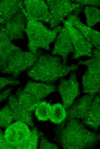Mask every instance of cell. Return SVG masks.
<instances>
[{
    "mask_svg": "<svg viewBox=\"0 0 100 149\" xmlns=\"http://www.w3.org/2000/svg\"><path fill=\"white\" fill-rule=\"evenodd\" d=\"M1 1V0H0V2Z\"/></svg>",
    "mask_w": 100,
    "mask_h": 149,
    "instance_id": "32",
    "label": "cell"
},
{
    "mask_svg": "<svg viewBox=\"0 0 100 149\" xmlns=\"http://www.w3.org/2000/svg\"><path fill=\"white\" fill-rule=\"evenodd\" d=\"M58 34L51 54L60 55L63 63L66 64L69 54L74 52L73 44L68 30L64 26L61 27Z\"/></svg>",
    "mask_w": 100,
    "mask_h": 149,
    "instance_id": "11",
    "label": "cell"
},
{
    "mask_svg": "<svg viewBox=\"0 0 100 149\" xmlns=\"http://www.w3.org/2000/svg\"><path fill=\"white\" fill-rule=\"evenodd\" d=\"M42 54L38 50L35 53L22 50L16 52L10 58L4 74H11L16 79L23 71L30 68Z\"/></svg>",
    "mask_w": 100,
    "mask_h": 149,
    "instance_id": "5",
    "label": "cell"
},
{
    "mask_svg": "<svg viewBox=\"0 0 100 149\" xmlns=\"http://www.w3.org/2000/svg\"><path fill=\"white\" fill-rule=\"evenodd\" d=\"M22 10L27 20L25 32L28 38V47L30 51L35 53L40 48L50 50V45L56 38L61 27L49 29L42 23L30 17L24 7Z\"/></svg>",
    "mask_w": 100,
    "mask_h": 149,
    "instance_id": "3",
    "label": "cell"
},
{
    "mask_svg": "<svg viewBox=\"0 0 100 149\" xmlns=\"http://www.w3.org/2000/svg\"><path fill=\"white\" fill-rule=\"evenodd\" d=\"M30 132L26 124L17 121L7 128L4 134L8 143L18 149L28 138Z\"/></svg>",
    "mask_w": 100,
    "mask_h": 149,
    "instance_id": "10",
    "label": "cell"
},
{
    "mask_svg": "<svg viewBox=\"0 0 100 149\" xmlns=\"http://www.w3.org/2000/svg\"><path fill=\"white\" fill-rule=\"evenodd\" d=\"M84 12L88 27L91 28L100 21V11L96 7L86 5L84 9Z\"/></svg>",
    "mask_w": 100,
    "mask_h": 149,
    "instance_id": "22",
    "label": "cell"
},
{
    "mask_svg": "<svg viewBox=\"0 0 100 149\" xmlns=\"http://www.w3.org/2000/svg\"><path fill=\"white\" fill-rule=\"evenodd\" d=\"M2 25L1 22L0 21V26L1 25Z\"/></svg>",
    "mask_w": 100,
    "mask_h": 149,
    "instance_id": "31",
    "label": "cell"
},
{
    "mask_svg": "<svg viewBox=\"0 0 100 149\" xmlns=\"http://www.w3.org/2000/svg\"><path fill=\"white\" fill-rule=\"evenodd\" d=\"M23 89L25 92L32 94L40 100L55 91L56 88L52 85L29 80Z\"/></svg>",
    "mask_w": 100,
    "mask_h": 149,
    "instance_id": "17",
    "label": "cell"
},
{
    "mask_svg": "<svg viewBox=\"0 0 100 149\" xmlns=\"http://www.w3.org/2000/svg\"><path fill=\"white\" fill-rule=\"evenodd\" d=\"M24 6L23 1L3 0L0 2V21L3 24L20 11Z\"/></svg>",
    "mask_w": 100,
    "mask_h": 149,
    "instance_id": "18",
    "label": "cell"
},
{
    "mask_svg": "<svg viewBox=\"0 0 100 149\" xmlns=\"http://www.w3.org/2000/svg\"><path fill=\"white\" fill-rule=\"evenodd\" d=\"M46 2L49 12L48 23L51 29L57 27L72 12L83 6L68 0H47Z\"/></svg>",
    "mask_w": 100,
    "mask_h": 149,
    "instance_id": "6",
    "label": "cell"
},
{
    "mask_svg": "<svg viewBox=\"0 0 100 149\" xmlns=\"http://www.w3.org/2000/svg\"><path fill=\"white\" fill-rule=\"evenodd\" d=\"M16 148L9 144L7 141L4 134L0 128V149H15Z\"/></svg>",
    "mask_w": 100,
    "mask_h": 149,
    "instance_id": "29",
    "label": "cell"
},
{
    "mask_svg": "<svg viewBox=\"0 0 100 149\" xmlns=\"http://www.w3.org/2000/svg\"><path fill=\"white\" fill-rule=\"evenodd\" d=\"M80 12L78 10L74 11V13L70 15L66 20L77 29L88 42L100 50L99 32L86 26L80 21L78 15Z\"/></svg>",
    "mask_w": 100,
    "mask_h": 149,
    "instance_id": "12",
    "label": "cell"
},
{
    "mask_svg": "<svg viewBox=\"0 0 100 149\" xmlns=\"http://www.w3.org/2000/svg\"><path fill=\"white\" fill-rule=\"evenodd\" d=\"M7 36L3 24L0 26V72L4 74L8 62L13 54L21 50Z\"/></svg>",
    "mask_w": 100,
    "mask_h": 149,
    "instance_id": "13",
    "label": "cell"
},
{
    "mask_svg": "<svg viewBox=\"0 0 100 149\" xmlns=\"http://www.w3.org/2000/svg\"><path fill=\"white\" fill-rule=\"evenodd\" d=\"M23 1L26 13L32 19L48 22L49 10L46 1L42 0H25Z\"/></svg>",
    "mask_w": 100,
    "mask_h": 149,
    "instance_id": "14",
    "label": "cell"
},
{
    "mask_svg": "<svg viewBox=\"0 0 100 149\" xmlns=\"http://www.w3.org/2000/svg\"><path fill=\"white\" fill-rule=\"evenodd\" d=\"M16 98L20 105L29 112L33 111L40 102V100L21 88L18 90Z\"/></svg>",
    "mask_w": 100,
    "mask_h": 149,
    "instance_id": "20",
    "label": "cell"
},
{
    "mask_svg": "<svg viewBox=\"0 0 100 149\" xmlns=\"http://www.w3.org/2000/svg\"><path fill=\"white\" fill-rule=\"evenodd\" d=\"M93 95H87L79 99L66 109V119H77L82 121L86 117L93 100Z\"/></svg>",
    "mask_w": 100,
    "mask_h": 149,
    "instance_id": "15",
    "label": "cell"
},
{
    "mask_svg": "<svg viewBox=\"0 0 100 149\" xmlns=\"http://www.w3.org/2000/svg\"><path fill=\"white\" fill-rule=\"evenodd\" d=\"M39 148L40 149H57L59 148L56 144L50 142L44 136L41 135L40 140Z\"/></svg>",
    "mask_w": 100,
    "mask_h": 149,
    "instance_id": "27",
    "label": "cell"
},
{
    "mask_svg": "<svg viewBox=\"0 0 100 149\" xmlns=\"http://www.w3.org/2000/svg\"><path fill=\"white\" fill-rule=\"evenodd\" d=\"M63 23L64 26L68 30L73 44L74 53L72 58L76 59L82 56L91 57L93 46L68 21L65 20Z\"/></svg>",
    "mask_w": 100,
    "mask_h": 149,
    "instance_id": "7",
    "label": "cell"
},
{
    "mask_svg": "<svg viewBox=\"0 0 100 149\" xmlns=\"http://www.w3.org/2000/svg\"><path fill=\"white\" fill-rule=\"evenodd\" d=\"M82 123L90 128L97 129L100 124V97L98 95L94 97L86 118Z\"/></svg>",
    "mask_w": 100,
    "mask_h": 149,
    "instance_id": "19",
    "label": "cell"
},
{
    "mask_svg": "<svg viewBox=\"0 0 100 149\" xmlns=\"http://www.w3.org/2000/svg\"><path fill=\"white\" fill-rule=\"evenodd\" d=\"M66 117V109L63 105L57 103L51 105L49 119L57 124L62 123Z\"/></svg>",
    "mask_w": 100,
    "mask_h": 149,
    "instance_id": "21",
    "label": "cell"
},
{
    "mask_svg": "<svg viewBox=\"0 0 100 149\" xmlns=\"http://www.w3.org/2000/svg\"><path fill=\"white\" fill-rule=\"evenodd\" d=\"M78 64L67 65L54 55L42 54L26 72L27 76L36 81L49 84L76 70Z\"/></svg>",
    "mask_w": 100,
    "mask_h": 149,
    "instance_id": "2",
    "label": "cell"
},
{
    "mask_svg": "<svg viewBox=\"0 0 100 149\" xmlns=\"http://www.w3.org/2000/svg\"><path fill=\"white\" fill-rule=\"evenodd\" d=\"M14 119L12 111L7 104L0 111V127L7 128Z\"/></svg>",
    "mask_w": 100,
    "mask_h": 149,
    "instance_id": "25",
    "label": "cell"
},
{
    "mask_svg": "<svg viewBox=\"0 0 100 149\" xmlns=\"http://www.w3.org/2000/svg\"><path fill=\"white\" fill-rule=\"evenodd\" d=\"M71 1L74 3L83 5H86L95 7H99L100 5V1L99 0H72Z\"/></svg>",
    "mask_w": 100,
    "mask_h": 149,
    "instance_id": "28",
    "label": "cell"
},
{
    "mask_svg": "<svg viewBox=\"0 0 100 149\" xmlns=\"http://www.w3.org/2000/svg\"><path fill=\"white\" fill-rule=\"evenodd\" d=\"M24 6L3 24L5 34L11 42L24 38V34L27 20L22 10Z\"/></svg>",
    "mask_w": 100,
    "mask_h": 149,
    "instance_id": "9",
    "label": "cell"
},
{
    "mask_svg": "<svg viewBox=\"0 0 100 149\" xmlns=\"http://www.w3.org/2000/svg\"><path fill=\"white\" fill-rule=\"evenodd\" d=\"M20 84V81L12 77H6L0 76V91L7 86H16Z\"/></svg>",
    "mask_w": 100,
    "mask_h": 149,
    "instance_id": "26",
    "label": "cell"
},
{
    "mask_svg": "<svg viewBox=\"0 0 100 149\" xmlns=\"http://www.w3.org/2000/svg\"><path fill=\"white\" fill-rule=\"evenodd\" d=\"M8 104L12 111L14 119L30 127L34 126V123L30 112L20 105L16 96L11 95L9 97Z\"/></svg>",
    "mask_w": 100,
    "mask_h": 149,
    "instance_id": "16",
    "label": "cell"
},
{
    "mask_svg": "<svg viewBox=\"0 0 100 149\" xmlns=\"http://www.w3.org/2000/svg\"><path fill=\"white\" fill-rule=\"evenodd\" d=\"M40 134L36 127L30 131V135L26 140L18 149H36L37 148L39 137Z\"/></svg>",
    "mask_w": 100,
    "mask_h": 149,
    "instance_id": "24",
    "label": "cell"
},
{
    "mask_svg": "<svg viewBox=\"0 0 100 149\" xmlns=\"http://www.w3.org/2000/svg\"><path fill=\"white\" fill-rule=\"evenodd\" d=\"M53 140L64 149L94 148L100 139L99 134L86 128L77 119H67L54 130Z\"/></svg>",
    "mask_w": 100,
    "mask_h": 149,
    "instance_id": "1",
    "label": "cell"
},
{
    "mask_svg": "<svg viewBox=\"0 0 100 149\" xmlns=\"http://www.w3.org/2000/svg\"><path fill=\"white\" fill-rule=\"evenodd\" d=\"M57 90L62 100L63 106L67 109L73 104L74 100L79 95V83L76 74L72 73L69 78L61 79L57 87Z\"/></svg>",
    "mask_w": 100,
    "mask_h": 149,
    "instance_id": "8",
    "label": "cell"
},
{
    "mask_svg": "<svg viewBox=\"0 0 100 149\" xmlns=\"http://www.w3.org/2000/svg\"><path fill=\"white\" fill-rule=\"evenodd\" d=\"M50 104L45 101H41L35 109V115L39 121H46L49 119Z\"/></svg>",
    "mask_w": 100,
    "mask_h": 149,
    "instance_id": "23",
    "label": "cell"
},
{
    "mask_svg": "<svg viewBox=\"0 0 100 149\" xmlns=\"http://www.w3.org/2000/svg\"><path fill=\"white\" fill-rule=\"evenodd\" d=\"M12 88V87H10L0 92V103L8 97Z\"/></svg>",
    "mask_w": 100,
    "mask_h": 149,
    "instance_id": "30",
    "label": "cell"
},
{
    "mask_svg": "<svg viewBox=\"0 0 100 149\" xmlns=\"http://www.w3.org/2000/svg\"><path fill=\"white\" fill-rule=\"evenodd\" d=\"M92 51L91 58L79 60L77 64L85 65L87 68L82 77L83 92L94 96L100 90V51L97 48Z\"/></svg>",
    "mask_w": 100,
    "mask_h": 149,
    "instance_id": "4",
    "label": "cell"
}]
</instances>
